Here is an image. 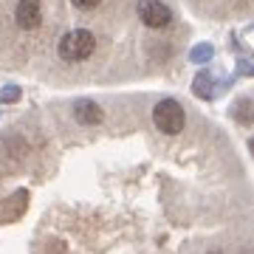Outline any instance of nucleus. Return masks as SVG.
<instances>
[{"label":"nucleus","mask_w":254,"mask_h":254,"mask_svg":"<svg viewBox=\"0 0 254 254\" xmlns=\"http://www.w3.org/2000/svg\"><path fill=\"white\" fill-rule=\"evenodd\" d=\"M102 0H71V6L73 9H79V11H91V9H96Z\"/></svg>","instance_id":"0eeeda50"},{"label":"nucleus","mask_w":254,"mask_h":254,"mask_svg":"<svg viewBox=\"0 0 254 254\" xmlns=\"http://www.w3.org/2000/svg\"><path fill=\"white\" fill-rule=\"evenodd\" d=\"M153 122L164 136H178L187 119H184V108L175 99H161L153 108Z\"/></svg>","instance_id":"f03ea898"},{"label":"nucleus","mask_w":254,"mask_h":254,"mask_svg":"<svg viewBox=\"0 0 254 254\" xmlns=\"http://www.w3.org/2000/svg\"><path fill=\"white\" fill-rule=\"evenodd\" d=\"M138 17L147 28H167L173 23V11L161 0H141L138 3Z\"/></svg>","instance_id":"7ed1b4c3"},{"label":"nucleus","mask_w":254,"mask_h":254,"mask_svg":"<svg viewBox=\"0 0 254 254\" xmlns=\"http://www.w3.org/2000/svg\"><path fill=\"white\" fill-rule=\"evenodd\" d=\"M206 254H220V252H206Z\"/></svg>","instance_id":"6e6552de"},{"label":"nucleus","mask_w":254,"mask_h":254,"mask_svg":"<svg viewBox=\"0 0 254 254\" xmlns=\"http://www.w3.org/2000/svg\"><path fill=\"white\" fill-rule=\"evenodd\" d=\"M73 119H76L79 125H99L102 122V108L96 105V102L82 99V102L73 105Z\"/></svg>","instance_id":"423d86ee"},{"label":"nucleus","mask_w":254,"mask_h":254,"mask_svg":"<svg viewBox=\"0 0 254 254\" xmlns=\"http://www.w3.org/2000/svg\"><path fill=\"white\" fill-rule=\"evenodd\" d=\"M96 51V37L88 28H73L60 40V57L65 63H82Z\"/></svg>","instance_id":"f257e3e1"},{"label":"nucleus","mask_w":254,"mask_h":254,"mask_svg":"<svg viewBox=\"0 0 254 254\" xmlns=\"http://www.w3.org/2000/svg\"><path fill=\"white\" fill-rule=\"evenodd\" d=\"M26 206H28V192L17 190L11 198H6L3 203H0V223H11V220L23 218Z\"/></svg>","instance_id":"39448f33"},{"label":"nucleus","mask_w":254,"mask_h":254,"mask_svg":"<svg viewBox=\"0 0 254 254\" xmlns=\"http://www.w3.org/2000/svg\"><path fill=\"white\" fill-rule=\"evenodd\" d=\"M14 20H17L20 28L34 31V28L43 23V9H40V0H20L17 9H14Z\"/></svg>","instance_id":"20e7f679"}]
</instances>
